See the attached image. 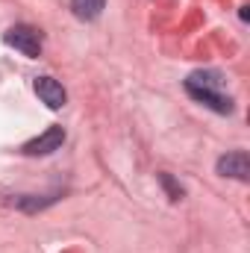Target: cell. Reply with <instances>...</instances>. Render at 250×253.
I'll return each mask as SVG.
<instances>
[{
	"instance_id": "obj_1",
	"label": "cell",
	"mask_w": 250,
	"mask_h": 253,
	"mask_svg": "<svg viewBox=\"0 0 250 253\" xmlns=\"http://www.w3.org/2000/svg\"><path fill=\"white\" fill-rule=\"evenodd\" d=\"M3 42H6L9 47H15L18 53H24L27 59L42 56V33H39L36 27H30V24H15V27H9V30L3 33Z\"/></svg>"
},
{
	"instance_id": "obj_3",
	"label": "cell",
	"mask_w": 250,
	"mask_h": 253,
	"mask_svg": "<svg viewBox=\"0 0 250 253\" xmlns=\"http://www.w3.org/2000/svg\"><path fill=\"white\" fill-rule=\"evenodd\" d=\"M218 174L221 177H233V180H248L250 177V159L245 150H233V153H227V156H221L218 159Z\"/></svg>"
},
{
	"instance_id": "obj_4",
	"label": "cell",
	"mask_w": 250,
	"mask_h": 253,
	"mask_svg": "<svg viewBox=\"0 0 250 253\" xmlns=\"http://www.w3.org/2000/svg\"><path fill=\"white\" fill-rule=\"evenodd\" d=\"M36 94L42 97V103H44L47 109H62L65 100H68L62 83H56L53 77H39V80H36Z\"/></svg>"
},
{
	"instance_id": "obj_2",
	"label": "cell",
	"mask_w": 250,
	"mask_h": 253,
	"mask_svg": "<svg viewBox=\"0 0 250 253\" xmlns=\"http://www.w3.org/2000/svg\"><path fill=\"white\" fill-rule=\"evenodd\" d=\"M65 141V129L62 126H47L42 135H36L33 141H27L24 144V153L27 156H47V153H53V150H59Z\"/></svg>"
},
{
	"instance_id": "obj_6",
	"label": "cell",
	"mask_w": 250,
	"mask_h": 253,
	"mask_svg": "<svg viewBox=\"0 0 250 253\" xmlns=\"http://www.w3.org/2000/svg\"><path fill=\"white\" fill-rule=\"evenodd\" d=\"M159 183H162V189L168 191V197H171V200H183V194H186V191H183L180 183H174V177H171V174H159Z\"/></svg>"
},
{
	"instance_id": "obj_5",
	"label": "cell",
	"mask_w": 250,
	"mask_h": 253,
	"mask_svg": "<svg viewBox=\"0 0 250 253\" xmlns=\"http://www.w3.org/2000/svg\"><path fill=\"white\" fill-rule=\"evenodd\" d=\"M103 9H106V0H71V12L80 21H97Z\"/></svg>"
}]
</instances>
